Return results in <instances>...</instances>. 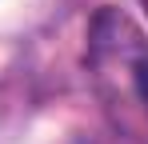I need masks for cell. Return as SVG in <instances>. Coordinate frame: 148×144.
I'll return each mask as SVG.
<instances>
[{
	"mask_svg": "<svg viewBox=\"0 0 148 144\" xmlns=\"http://www.w3.org/2000/svg\"><path fill=\"white\" fill-rule=\"evenodd\" d=\"M132 88L140 96V104L148 108V48H140L136 60H132Z\"/></svg>",
	"mask_w": 148,
	"mask_h": 144,
	"instance_id": "obj_1",
	"label": "cell"
},
{
	"mask_svg": "<svg viewBox=\"0 0 148 144\" xmlns=\"http://www.w3.org/2000/svg\"><path fill=\"white\" fill-rule=\"evenodd\" d=\"M140 8H144V16H148V0H140Z\"/></svg>",
	"mask_w": 148,
	"mask_h": 144,
	"instance_id": "obj_2",
	"label": "cell"
}]
</instances>
